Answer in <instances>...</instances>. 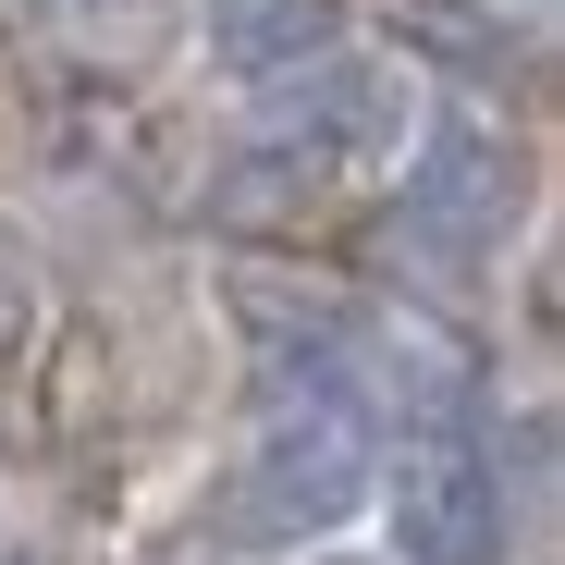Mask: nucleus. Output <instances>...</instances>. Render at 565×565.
Instances as JSON below:
<instances>
[{"mask_svg": "<svg viewBox=\"0 0 565 565\" xmlns=\"http://www.w3.org/2000/svg\"><path fill=\"white\" fill-rule=\"evenodd\" d=\"M344 38H356V0H198V74L234 86V99L282 86L296 62H320Z\"/></svg>", "mask_w": 565, "mask_h": 565, "instance_id": "nucleus-5", "label": "nucleus"}, {"mask_svg": "<svg viewBox=\"0 0 565 565\" xmlns=\"http://www.w3.org/2000/svg\"><path fill=\"white\" fill-rule=\"evenodd\" d=\"M369 529H382L394 565H504V541H516L504 480L455 430H406L394 455H369Z\"/></svg>", "mask_w": 565, "mask_h": 565, "instance_id": "nucleus-4", "label": "nucleus"}, {"mask_svg": "<svg viewBox=\"0 0 565 565\" xmlns=\"http://www.w3.org/2000/svg\"><path fill=\"white\" fill-rule=\"evenodd\" d=\"M516 13H541V0H516Z\"/></svg>", "mask_w": 565, "mask_h": 565, "instance_id": "nucleus-6", "label": "nucleus"}, {"mask_svg": "<svg viewBox=\"0 0 565 565\" xmlns=\"http://www.w3.org/2000/svg\"><path fill=\"white\" fill-rule=\"evenodd\" d=\"M369 529V430L356 406H296V418H270L234 467H222V492H210V541L222 553H320Z\"/></svg>", "mask_w": 565, "mask_h": 565, "instance_id": "nucleus-1", "label": "nucleus"}, {"mask_svg": "<svg viewBox=\"0 0 565 565\" xmlns=\"http://www.w3.org/2000/svg\"><path fill=\"white\" fill-rule=\"evenodd\" d=\"M418 62H382V50H320L282 86H258V160L296 172V184H344V172H394L406 124H418Z\"/></svg>", "mask_w": 565, "mask_h": 565, "instance_id": "nucleus-2", "label": "nucleus"}, {"mask_svg": "<svg viewBox=\"0 0 565 565\" xmlns=\"http://www.w3.org/2000/svg\"><path fill=\"white\" fill-rule=\"evenodd\" d=\"M394 184H406V246L443 258V270H480L516 222V148L467 99H418V124L394 148Z\"/></svg>", "mask_w": 565, "mask_h": 565, "instance_id": "nucleus-3", "label": "nucleus"}]
</instances>
